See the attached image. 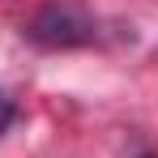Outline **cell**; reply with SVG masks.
I'll return each instance as SVG.
<instances>
[{"instance_id": "6da1fadb", "label": "cell", "mask_w": 158, "mask_h": 158, "mask_svg": "<svg viewBox=\"0 0 158 158\" xmlns=\"http://www.w3.org/2000/svg\"><path fill=\"white\" fill-rule=\"evenodd\" d=\"M30 39L47 43V47H73V43H85L90 39V26L73 17L69 9H43L30 26Z\"/></svg>"}, {"instance_id": "7a4b0ae2", "label": "cell", "mask_w": 158, "mask_h": 158, "mask_svg": "<svg viewBox=\"0 0 158 158\" xmlns=\"http://www.w3.org/2000/svg\"><path fill=\"white\" fill-rule=\"evenodd\" d=\"M13 115H17V107H13V98H9V94L0 90V132L13 124Z\"/></svg>"}]
</instances>
